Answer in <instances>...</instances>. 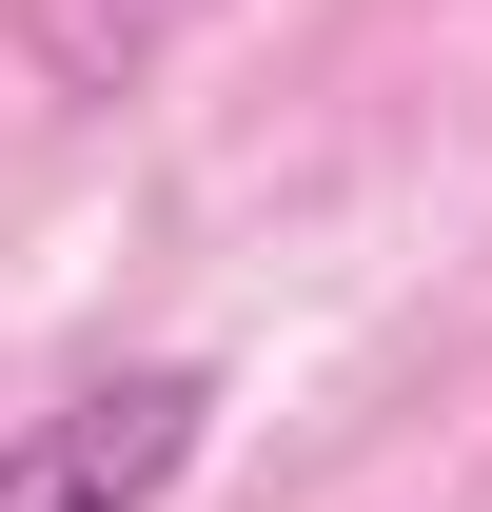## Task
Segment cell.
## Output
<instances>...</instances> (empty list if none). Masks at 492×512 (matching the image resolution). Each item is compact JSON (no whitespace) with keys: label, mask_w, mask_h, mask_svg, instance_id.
<instances>
[{"label":"cell","mask_w":492,"mask_h":512,"mask_svg":"<svg viewBox=\"0 0 492 512\" xmlns=\"http://www.w3.org/2000/svg\"><path fill=\"white\" fill-rule=\"evenodd\" d=\"M197 20H217V0H40V20H20V60L60 79V99H119V79L178 60Z\"/></svg>","instance_id":"cell-2"},{"label":"cell","mask_w":492,"mask_h":512,"mask_svg":"<svg viewBox=\"0 0 492 512\" xmlns=\"http://www.w3.org/2000/svg\"><path fill=\"white\" fill-rule=\"evenodd\" d=\"M217 434V375L197 355H138V375H79L60 414L0 434V512H158Z\"/></svg>","instance_id":"cell-1"}]
</instances>
